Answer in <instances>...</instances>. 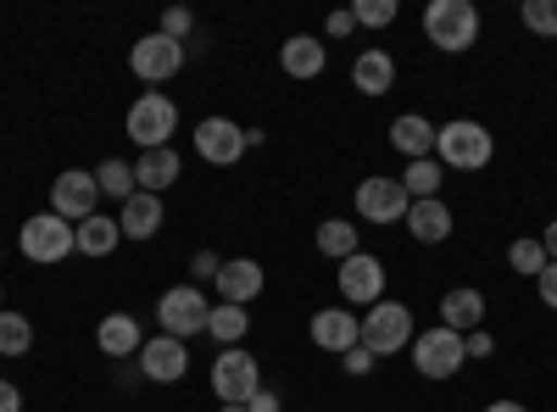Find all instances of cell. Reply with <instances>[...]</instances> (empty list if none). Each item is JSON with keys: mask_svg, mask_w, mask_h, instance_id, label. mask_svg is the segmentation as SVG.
Returning <instances> with one entry per match:
<instances>
[{"mask_svg": "<svg viewBox=\"0 0 557 412\" xmlns=\"http://www.w3.org/2000/svg\"><path fill=\"white\" fill-rule=\"evenodd\" d=\"M17 251H23L28 262H39V267L67 262V257L78 251V246H73V223H67V217H57V212L28 217V223H23V235H17Z\"/></svg>", "mask_w": 557, "mask_h": 412, "instance_id": "3", "label": "cell"}, {"mask_svg": "<svg viewBox=\"0 0 557 412\" xmlns=\"http://www.w3.org/2000/svg\"><path fill=\"white\" fill-rule=\"evenodd\" d=\"M246 329H251V312H246V307H228V301H218L212 317H207V335H212L223 351H228V346H240Z\"/></svg>", "mask_w": 557, "mask_h": 412, "instance_id": "27", "label": "cell"}, {"mask_svg": "<svg viewBox=\"0 0 557 412\" xmlns=\"http://www.w3.org/2000/svg\"><path fill=\"white\" fill-rule=\"evenodd\" d=\"M541 251H546V262H557V217L546 223V235H541Z\"/></svg>", "mask_w": 557, "mask_h": 412, "instance_id": "42", "label": "cell"}, {"mask_svg": "<svg viewBox=\"0 0 557 412\" xmlns=\"http://www.w3.org/2000/svg\"><path fill=\"white\" fill-rule=\"evenodd\" d=\"M535 290H541L546 312H557V262H546V267H541V279H535Z\"/></svg>", "mask_w": 557, "mask_h": 412, "instance_id": "35", "label": "cell"}, {"mask_svg": "<svg viewBox=\"0 0 557 412\" xmlns=\"http://www.w3.org/2000/svg\"><path fill=\"white\" fill-rule=\"evenodd\" d=\"M128 140L139 146V151H162L168 146V134L178 128V107L168 101V96H157V89H146L134 107H128Z\"/></svg>", "mask_w": 557, "mask_h": 412, "instance_id": "6", "label": "cell"}, {"mask_svg": "<svg viewBox=\"0 0 557 412\" xmlns=\"http://www.w3.org/2000/svg\"><path fill=\"white\" fill-rule=\"evenodd\" d=\"M362 346L374 357H391V351H407L412 346V312L401 301H374L362 317Z\"/></svg>", "mask_w": 557, "mask_h": 412, "instance_id": "7", "label": "cell"}, {"mask_svg": "<svg viewBox=\"0 0 557 412\" xmlns=\"http://www.w3.org/2000/svg\"><path fill=\"white\" fill-rule=\"evenodd\" d=\"M218 296L228 301V307H246V301H257L262 296V262H251V257H228L223 267H218Z\"/></svg>", "mask_w": 557, "mask_h": 412, "instance_id": "16", "label": "cell"}, {"mask_svg": "<svg viewBox=\"0 0 557 412\" xmlns=\"http://www.w3.org/2000/svg\"><path fill=\"white\" fill-rule=\"evenodd\" d=\"M351 17H357L362 28H391V23H396V0H357Z\"/></svg>", "mask_w": 557, "mask_h": 412, "instance_id": "33", "label": "cell"}, {"mask_svg": "<svg viewBox=\"0 0 557 412\" xmlns=\"http://www.w3.org/2000/svg\"><path fill=\"white\" fill-rule=\"evenodd\" d=\"M351 84L362 89V96H391V84H396V62L385 51H362L351 62Z\"/></svg>", "mask_w": 557, "mask_h": 412, "instance_id": "25", "label": "cell"}, {"mask_svg": "<svg viewBox=\"0 0 557 412\" xmlns=\"http://www.w3.org/2000/svg\"><path fill=\"white\" fill-rule=\"evenodd\" d=\"M318 251H323V257H335V262L357 257V223H346V217H323V223H318Z\"/></svg>", "mask_w": 557, "mask_h": 412, "instance_id": "28", "label": "cell"}, {"mask_svg": "<svg viewBox=\"0 0 557 412\" xmlns=\"http://www.w3.org/2000/svg\"><path fill=\"white\" fill-rule=\"evenodd\" d=\"M368 369H374V351H368V346H351V351H346V374H368Z\"/></svg>", "mask_w": 557, "mask_h": 412, "instance_id": "37", "label": "cell"}, {"mask_svg": "<svg viewBox=\"0 0 557 412\" xmlns=\"http://www.w3.org/2000/svg\"><path fill=\"white\" fill-rule=\"evenodd\" d=\"M507 267H513V273H524V279H541V267H546V251H541V240H513V246H507Z\"/></svg>", "mask_w": 557, "mask_h": 412, "instance_id": "31", "label": "cell"}, {"mask_svg": "<svg viewBox=\"0 0 557 412\" xmlns=\"http://www.w3.org/2000/svg\"><path fill=\"white\" fill-rule=\"evenodd\" d=\"M278 67H285L290 78H318L323 67H330V45L312 39V34H296L278 45Z\"/></svg>", "mask_w": 557, "mask_h": 412, "instance_id": "18", "label": "cell"}, {"mask_svg": "<svg viewBox=\"0 0 557 412\" xmlns=\"http://www.w3.org/2000/svg\"><path fill=\"white\" fill-rule=\"evenodd\" d=\"M435 134H441V128H435L430 117L407 112V117H396V123H391V146H396L407 162H424V157L435 151Z\"/></svg>", "mask_w": 557, "mask_h": 412, "instance_id": "22", "label": "cell"}, {"mask_svg": "<svg viewBox=\"0 0 557 412\" xmlns=\"http://www.w3.org/2000/svg\"><path fill=\"white\" fill-rule=\"evenodd\" d=\"M0 412H23V390L12 379H0Z\"/></svg>", "mask_w": 557, "mask_h": 412, "instance_id": "40", "label": "cell"}, {"mask_svg": "<svg viewBox=\"0 0 557 412\" xmlns=\"http://www.w3.org/2000/svg\"><path fill=\"white\" fill-rule=\"evenodd\" d=\"M218 267H223V257H218V251H196V262H190L196 279H218Z\"/></svg>", "mask_w": 557, "mask_h": 412, "instance_id": "36", "label": "cell"}, {"mask_svg": "<svg viewBox=\"0 0 557 412\" xmlns=\"http://www.w3.org/2000/svg\"><path fill=\"white\" fill-rule=\"evenodd\" d=\"M51 212L67 217V223L96 217V212H101V185H96V173H84V167L57 173V178H51Z\"/></svg>", "mask_w": 557, "mask_h": 412, "instance_id": "9", "label": "cell"}, {"mask_svg": "<svg viewBox=\"0 0 557 412\" xmlns=\"http://www.w3.org/2000/svg\"><path fill=\"white\" fill-rule=\"evenodd\" d=\"M0 312H7V307H0Z\"/></svg>", "mask_w": 557, "mask_h": 412, "instance_id": "45", "label": "cell"}, {"mask_svg": "<svg viewBox=\"0 0 557 412\" xmlns=\"http://www.w3.org/2000/svg\"><path fill=\"white\" fill-rule=\"evenodd\" d=\"M341 296H346L351 307H374V301H385V262H380V257H368V251L346 257V262H341Z\"/></svg>", "mask_w": 557, "mask_h": 412, "instance_id": "14", "label": "cell"}, {"mask_svg": "<svg viewBox=\"0 0 557 412\" xmlns=\"http://www.w3.org/2000/svg\"><path fill=\"white\" fill-rule=\"evenodd\" d=\"M424 39L446 57H462L480 39V7L474 0H430L424 7Z\"/></svg>", "mask_w": 557, "mask_h": 412, "instance_id": "1", "label": "cell"}, {"mask_svg": "<svg viewBox=\"0 0 557 412\" xmlns=\"http://www.w3.org/2000/svg\"><path fill=\"white\" fill-rule=\"evenodd\" d=\"M441 185H446V167H441L435 157H424V162H407V173H401V190H407V201H435V196H441Z\"/></svg>", "mask_w": 557, "mask_h": 412, "instance_id": "26", "label": "cell"}, {"mask_svg": "<svg viewBox=\"0 0 557 412\" xmlns=\"http://www.w3.org/2000/svg\"><path fill=\"white\" fill-rule=\"evenodd\" d=\"M307 335H312V346L341 351V357H346L351 346H362V317H357V312H346V307H323V312H312Z\"/></svg>", "mask_w": 557, "mask_h": 412, "instance_id": "15", "label": "cell"}, {"mask_svg": "<svg viewBox=\"0 0 557 412\" xmlns=\"http://www.w3.org/2000/svg\"><path fill=\"white\" fill-rule=\"evenodd\" d=\"M96 346L101 357H139V346H146V335H139V324L128 312H107L96 324Z\"/></svg>", "mask_w": 557, "mask_h": 412, "instance_id": "21", "label": "cell"}, {"mask_svg": "<svg viewBox=\"0 0 557 412\" xmlns=\"http://www.w3.org/2000/svg\"><path fill=\"white\" fill-rule=\"evenodd\" d=\"M351 28H357V17H351V12H330V39H346Z\"/></svg>", "mask_w": 557, "mask_h": 412, "instance_id": "41", "label": "cell"}, {"mask_svg": "<svg viewBox=\"0 0 557 412\" xmlns=\"http://www.w3.org/2000/svg\"><path fill=\"white\" fill-rule=\"evenodd\" d=\"M462 346H469V357H491V351H496V340H491L485 329H474V335H462Z\"/></svg>", "mask_w": 557, "mask_h": 412, "instance_id": "39", "label": "cell"}, {"mask_svg": "<svg viewBox=\"0 0 557 412\" xmlns=\"http://www.w3.org/2000/svg\"><path fill=\"white\" fill-rule=\"evenodd\" d=\"M485 412H530V407H524V401H491Z\"/></svg>", "mask_w": 557, "mask_h": 412, "instance_id": "43", "label": "cell"}, {"mask_svg": "<svg viewBox=\"0 0 557 412\" xmlns=\"http://www.w3.org/2000/svg\"><path fill=\"white\" fill-rule=\"evenodd\" d=\"M196 157L212 167H235L246 157V128H235L228 117H201L196 123Z\"/></svg>", "mask_w": 557, "mask_h": 412, "instance_id": "12", "label": "cell"}, {"mask_svg": "<svg viewBox=\"0 0 557 412\" xmlns=\"http://www.w3.org/2000/svg\"><path fill=\"white\" fill-rule=\"evenodd\" d=\"M34 346V324L23 312H0V357H28Z\"/></svg>", "mask_w": 557, "mask_h": 412, "instance_id": "30", "label": "cell"}, {"mask_svg": "<svg viewBox=\"0 0 557 412\" xmlns=\"http://www.w3.org/2000/svg\"><path fill=\"white\" fill-rule=\"evenodd\" d=\"M117 228H123V240H151L157 228H162V196L151 190H134L117 212Z\"/></svg>", "mask_w": 557, "mask_h": 412, "instance_id": "20", "label": "cell"}, {"mask_svg": "<svg viewBox=\"0 0 557 412\" xmlns=\"http://www.w3.org/2000/svg\"><path fill=\"white\" fill-rule=\"evenodd\" d=\"M246 412H285V401H278V390H257L246 401Z\"/></svg>", "mask_w": 557, "mask_h": 412, "instance_id": "38", "label": "cell"}, {"mask_svg": "<svg viewBox=\"0 0 557 412\" xmlns=\"http://www.w3.org/2000/svg\"><path fill=\"white\" fill-rule=\"evenodd\" d=\"M73 246H78L84 257H112V251L123 246V228H117V217L96 212V217L73 223Z\"/></svg>", "mask_w": 557, "mask_h": 412, "instance_id": "23", "label": "cell"}, {"mask_svg": "<svg viewBox=\"0 0 557 412\" xmlns=\"http://www.w3.org/2000/svg\"><path fill=\"white\" fill-rule=\"evenodd\" d=\"M401 223L412 228L418 246H441V240H451V223H457V217H451V207L435 196V201H412Z\"/></svg>", "mask_w": 557, "mask_h": 412, "instance_id": "17", "label": "cell"}, {"mask_svg": "<svg viewBox=\"0 0 557 412\" xmlns=\"http://www.w3.org/2000/svg\"><path fill=\"white\" fill-rule=\"evenodd\" d=\"M139 374H146L151 385H178L184 374H190V346L184 340H173V335H162V340H146L139 346Z\"/></svg>", "mask_w": 557, "mask_h": 412, "instance_id": "13", "label": "cell"}, {"mask_svg": "<svg viewBox=\"0 0 557 412\" xmlns=\"http://www.w3.org/2000/svg\"><path fill=\"white\" fill-rule=\"evenodd\" d=\"M157 317H162V329H168L173 340H190V335H207L212 307H207V296H201L196 285H173V290L157 301Z\"/></svg>", "mask_w": 557, "mask_h": 412, "instance_id": "8", "label": "cell"}, {"mask_svg": "<svg viewBox=\"0 0 557 412\" xmlns=\"http://www.w3.org/2000/svg\"><path fill=\"white\" fill-rule=\"evenodd\" d=\"M462 362H469V346H462L457 329L435 324V329H424V335H412V369L424 374V379H451Z\"/></svg>", "mask_w": 557, "mask_h": 412, "instance_id": "5", "label": "cell"}, {"mask_svg": "<svg viewBox=\"0 0 557 412\" xmlns=\"http://www.w3.org/2000/svg\"><path fill=\"white\" fill-rule=\"evenodd\" d=\"M128 67H134V78H146V84H168V78L184 67V45L157 28V34H146V39H134Z\"/></svg>", "mask_w": 557, "mask_h": 412, "instance_id": "10", "label": "cell"}, {"mask_svg": "<svg viewBox=\"0 0 557 412\" xmlns=\"http://www.w3.org/2000/svg\"><path fill=\"white\" fill-rule=\"evenodd\" d=\"M190 28H196L190 7H168V12H162V34H168V39H178V45H184V34H190Z\"/></svg>", "mask_w": 557, "mask_h": 412, "instance_id": "34", "label": "cell"}, {"mask_svg": "<svg viewBox=\"0 0 557 412\" xmlns=\"http://www.w3.org/2000/svg\"><path fill=\"white\" fill-rule=\"evenodd\" d=\"M491 151H496L491 128L474 123V117H451V123L435 134V162L451 167V173H474V167H485Z\"/></svg>", "mask_w": 557, "mask_h": 412, "instance_id": "2", "label": "cell"}, {"mask_svg": "<svg viewBox=\"0 0 557 412\" xmlns=\"http://www.w3.org/2000/svg\"><path fill=\"white\" fill-rule=\"evenodd\" d=\"M218 412H246V407H218Z\"/></svg>", "mask_w": 557, "mask_h": 412, "instance_id": "44", "label": "cell"}, {"mask_svg": "<svg viewBox=\"0 0 557 412\" xmlns=\"http://www.w3.org/2000/svg\"><path fill=\"white\" fill-rule=\"evenodd\" d=\"M257 390H262V369H257L251 351L228 346V351L212 357V396H218L223 407H246Z\"/></svg>", "mask_w": 557, "mask_h": 412, "instance_id": "4", "label": "cell"}, {"mask_svg": "<svg viewBox=\"0 0 557 412\" xmlns=\"http://www.w3.org/2000/svg\"><path fill=\"white\" fill-rule=\"evenodd\" d=\"M96 185H101V196H112V201H128L139 185H134V162H117V157H107L101 167H96Z\"/></svg>", "mask_w": 557, "mask_h": 412, "instance_id": "29", "label": "cell"}, {"mask_svg": "<svg viewBox=\"0 0 557 412\" xmlns=\"http://www.w3.org/2000/svg\"><path fill=\"white\" fill-rule=\"evenodd\" d=\"M524 28L557 39V0H524Z\"/></svg>", "mask_w": 557, "mask_h": 412, "instance_id": "32", "label": "cell"}, {"mask_svg": "<svg viewBox=\"0 0 557 412\" xmlns=\"http://www.w3.org/2000/svg\"><path fill=\"white\" fill-rule=\"evenodd\" d=\"M173 178H178V151H173V146H162V151H139V162H134V185H139V190L162 196Z\"/></svg>", "mask_w": 557, "mask_h": 412, "instance_id": "24", "label": "cell"}, {"mask_svg": "<svg viewBox=\"0 0 557 412\" xmlns=\"http://www.w3.org/2000/svg\"><path fill=\"white\" fill-rule=\"evenodd\" d=\"M407 190H401V178H362L357 185V217L362 223H401L407 217Z\"/></svg>", "mask_w": 557, "mask_h": 412, "instance_id": "11", "label": "cell"}, {"mask_svg": "<svg viewBox=\"0 0 557 412\" xmlns=\"http://www.w3.org/2000/svg\"><path fill=\"white\" fill-rule=\"evenodd\" d=\"M441 324L457 329V335H474V329L485 324V296H480L474 285L446 290V296H441Z\"/></svg>", "mask_w": 557, "mask_h": 412, "instance_id": "19", "label": "cell"}]
</instances>
